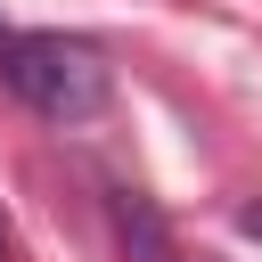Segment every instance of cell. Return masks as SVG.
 Masks as SVG:
<instances>
[{
	"instance_id": "6da1fadb",
	"label": "cell",
	"mask_w": 262,
	"mask_h": 262,
	"mask_svg": "<svg viewBox=\"0 0 262 262\" xmlns=\"http://www.w3.org/2000/svg\"><path fill=\"white\" fill-rule=\"evenodd\" d=\"M0 82H8L41 123H90V115H106V98H115L106 57H98L90 41H74V33H8Z\"/></svg>"
},
{
	"instance_id": "7a4b0ae2",
	"label": "cell",
	"mask_w": 262,
	"mask_h": 262,
	"mask_svg": "<svg viewBox=\"0 0 262 262\" xmlns=\"http://www.w3.org/2000/svg\"><path fill=\"white\" fill-rule=\"evenodd\" d=\"M106 221H115V246H123V262H172L164 213H156L139 188H115V196H106Z\"/></svg>"
},
{
	"instance_id": "3957f363",
	"label": "cell",
	"mask_w": 262,
	"mask_h": 262,
	"mask_svg": "<svg viewBox=\"0 0 262 262\" xmlns=\"http://www.w3.org/2000/svg\"><path fill=\"white\" fill-rule=\"evenodd\" d=\"M16 254H25V246H16V221L0 213V262H16Z\"/></svg>"
},
{
	"instance_id": "277c9868",
	"label": "cell",
	"mask_w": 262,
	"mask_h": 262,
	"mask_svg": "<svg viewBox=\"0 0 262 262\" xmlns=\"http://www.w3.org/2000/svg\"><path fill=\"white\" fill-rule=\"evenodd\" d=\"M246 229H254V237H262V205H246Z\"/></svg>"
},
{
	"instance_id": "5b68a950",
	"label": "cell",
	"mask_w": 262,
	"mask_h": 262,
	"mask_svg": "<svg viewBox=\"0 0 262 262\" xmlns=\"http://www.w3.org/2000/svg\"><path fill=\"white\" fill-rule=\"evenodd\" d=\"M0 49H8V25H0Z\"/></svg>"
}]
</instances>
